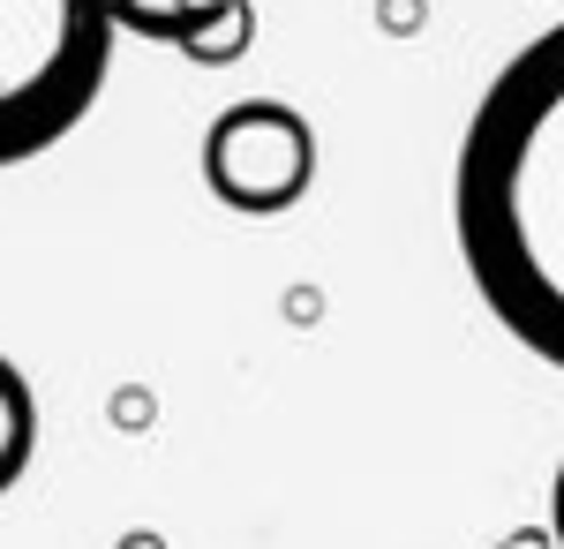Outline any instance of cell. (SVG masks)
Masks as SVG:
<instances>
[{"label":"cell","instance_id":"6da1fadb","mask_svg":"<svg viewBox=\"0 0 564 549\" xmlns=\"http://www.w3.org/2000/svg\"><path fill=\"white\" fill-rule=\"evenodd\" d=\"M452 234L481 309L564 369V23L527 39L467 114Z\"/></svg>","mask_w":564,"mask_h":549},{"label":"cell","instance_id":"7a4b0ae2","mask_svg":"<svg viewBox=\"0 0 564 549\" xmlns=\"http://www.w3.org/2000/svg\"><path fill=\"white\" fill-rule=\"evenodd\" d=\"M113 39V0H0V173L84 128Z\"/></svg>","mask_w":564,"mask_h":549},{"label":"cell","instance_id":"3957f363","mask_svg":"<svg viewBox=\"0 0 564 549\" xmlns=\"http://www.w3.org/2000/svg\"><path fill=\"white\" fill-rule=\"evenodd\" d=\"M204 181H212L218 204L241 218L294 212L308 196V181H316V128L279 98H241L204 136Z\"/></svg>","mask_w":564,"mask_h":549},{"label":"cell","instance_id":"277c9868","mask_svg":"<svg viewBox=\"0 0 564 549\" xmlns=\"http://www.w3.org/2000/svg\"><path fill=\"white\" fill-rule=\"evenodd\" d=\"M113 23L151 45H174L188 61H234L257 39V0H113Z\"/></svg>","mask_w":564,"mask_h":549},{"label":"cell","instance_id":"5b68a950","mask_svg":"<svg viewBox=\"0 0 564 549\" xmlns=\"http://www.w3.org/2000/svg\"><path fill=\"white\" fill-rule=\"evenodd\" d=\"M31 452H39V391L0 354V497L31 474Z\"/></svg>","mask_w":564,"mask_h":549},{"label":"cell","instance_id":"8992f818","mask_svg":"<svg viewBox=\"0 0 564 549\" xmlns=\"http://www.w3.org/2000/svg\"><path fill=\"white\" fill-rule=\"evenodd\" d=\"M550 542L564 549V460H557V482H550Z\"/></svg>","mask_w":564,"mask_h":549},{"label":"cell","instance_id":"52a82bcc","mask_svg":"<svg viewBox=\"0 0 564 549\" xmlns=\"http://www.w3.org/2000/svg\"><path fill=\"white\" fill-rule=\"evenodd\" d=\"M512 549H557V542H542V535H520V542H512Z\"/></svg>","mask_w":564,"mask_h":549},{"label":"cell","instance_id":"ba28073f","mask_svg":"<svg viewBox=\"0 0 564 549\" xmlns=\"http://www.w3.org/2000/svg\"><path fill=\"white\" fill-rule=\"evenodd\" d=\"M129 549H159V542H129Z\"/></svg>","mask_w":564,"mask_h":549}]
</instances>
